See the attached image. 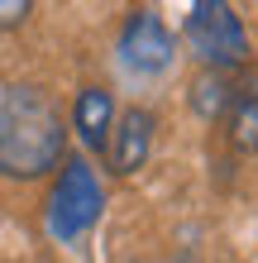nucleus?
Instances as JSON below:
<instances>
[{"mask_svg":"<svg viewBox=\"0 0 258 263\" xmlns=\"http://www.w3.org/2000/svg\"><path fill=\"white\" fill-rule=\"evenodd\" d=\"M153 129H158V120L148 110H139V105L120 115V125H110V139H105V148H110V173H120V177L139 173L148 163V148H153Z\"/></svg>","mask_w":258,"mask_h":263,"instance_id":"obj_5","label":"nucleus"},{"mask_svg":"<svg viewBox=\"0 0 258 263\" xmlns=\"http://www.w3.org/2000/svg\"><path fill=\"white\" fill-rule=\"evenodd\" d=\"M63 115L38 86L0 91V173L5 177H43L63 163Z\"/></svg>","mask_w":258,"mask_h":263,"instance_id":"obj_1","label":"nucleus"},{"mask_svg":"<svg viewBox=\"0 0 258 263\" xmlns=\"http://www.w3.org/2000/svg\"><path fill=\"white\" fill-rule=\"evenodd\" d=\"M191 105H196L206 120L230 115V105H234V86H230V77H225V72H201V77H196V86H191Z\"/></svg>","mask_w":258,"mask_h":263,"instance_id":"obj_8","label":"nucleus"},{"mask_svg":"<svg viewBox=\"0 0 258 263\" xmlns=\"http://www.w3.org/2000/svg\"><path fill=\"white\" fill-rule=\"evenodd\" d=\"M72 125H77V134H82L86 148H105L110 125H115V101H110V91H105V86H82L77 110H72Z\"/></svg>","mask_w":258,"mask_h":263,"instance_id":"obj_6","label":"nucleus"},{"mask_svg":"<svg viewBox=\"0 0 258 263\" xmlns=\"http://www.w3.org/2000/svg\"><path fill=\"white\" fill-rule=\"evenodd\" d=\"M172 53H177V43L153 10H134L125 20V29H120V58H125L129 72H163L172 63Z\"/></svg>","mask_w":258,"mask_h":263,"instance_id":"obj_4","label":"nucleus"},{"mask_svg":"<svg viewBox=\"0 0 258 263\" xmlns=\"http://www.w3.org/2000/svg\"><path fill=\"white\" fill-rule=\"evenodd\" d=\"M101 211H105V192H101L96 173H91V163L67 158L63 177L53 182V196H48V235L72 244L101 220Z\"/></svg>","mask_w":258,"mask_h":263,"instance_id":"obj_2","label":"nucleus"},{"mask_svg":"<svg viewBox=\"0 0 258 263\" xmlns=\"http://www.w3.org/2000/svg\"><path fill=\"white\" fill-rule=\"evenodd\" d=\"M230 139H234V148L258 153V82H249V86L234 91V105H230Z\"/></svg>","mask_w":258,"mask_h":263,"instance_id":"obj_7","label":"nucleus"},{"mask_svg":"<svg viewBox=\"0 0 258 263\" xmlns=\"http://www.w3.org/2000/svg\"><path fill=\"white\" fill-rule=\"evenodd\" d=\"M29 14H34V5H29V0H0V29H14V24H24Z\"/></svg>","mask_w":258,"mask_h":263,"instance_id":"obj_9","label":"nucleus"},{"mask_svg":"<svg viewBox=\"0 0 258 263\" xmlns=\"http://www.w3.org/2000/svg\"><path fill=\"white\" fill-rule=\"evenodd\" d=\"M187 43L210 72H230L249 58V34L244 20L234 14V5L225 0H196L187 14Z\"/></svg>","mask_w":258,"mask_h":263,"instance_id":"obj_3","label":"nucleus"}]
</instances>
